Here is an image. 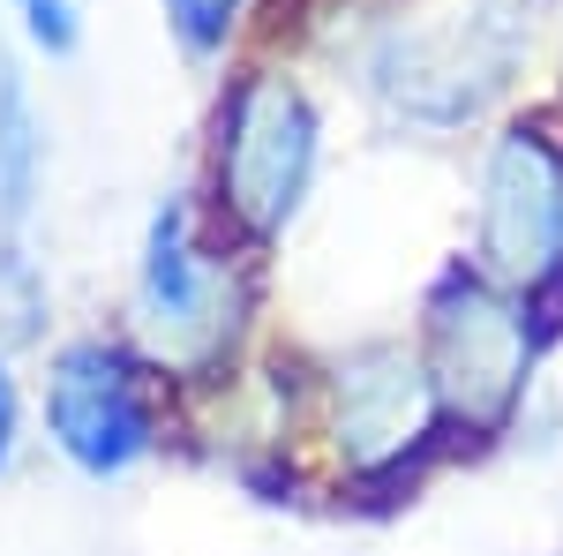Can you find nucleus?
<instances>
[{
	"label": "nucleus",
	"instance_id": "7ed1b4c3",
	"mask_svg": "<svg viewBox=\"0 0 563 556\" xmlns=\"http://www.w3.org/2000/svg\"><path fill=\"white\" fill-rule=\"evenodd\" d=\"M129 308H135V353L158 377L203 384V377H225L233 346L256 316V286H249V271L225 241H203L196 204L166 196L143 226Z\"/></svg>",
	"mask_w": 563,
	"mask_h": 556
},
{
	"label": "nucleus",
	"instance_id": "39448f33",
	"mask_svg": "<svg viewBox=\"0 0 563 556\" xmlns=\"http://www.w3.org/2000/svg\"><path fill=\"white\" fill-rule=\"evenodd\" d=\"M474 263L511 286L541 346L563 339V121L511 113L474 173Z\"/></svg>",
	"mask_w": 563,
	"mask_h": 556
},
{
	"label": "nucleus",
	"instance_id": "1a4fd4ad",
	"mask_svg": "<svg viewBox=\"0 0 563 556\" xmlns=\"http://www.w3.org/2000/svg\"><path fill=\"white\" fill-rule=\"evenodd\" d=\"M158 8H166V31L188 61H218L249 15V0H158Z\"/></svg>",
	"mask_w": 563,
	"mask_h": 556
},
{
	"label": "nucleus",
	"instance_id": "6e6552de",
	"mask_svg": "<svg viewBox=\"0 0 563 556\" xmlns=\"http://www.w3.org/2000/svg\"><path fill=\"white\" fill-rule=\"evenodd\" d=\"M45 188V113L31 98L23 61L0 45V249H23Z\"/></svg>",
	"mask_w": 563,
	"mask_h": 556
},
{
	"label": "nucleus",
	"instance_id": "f257e3e1",
	"mask_svg": "<svg viewBox=\"0 0 563 556\" xmlns=\"http://www.w3.org/2000/svg\"><path fill=\"white\" fill-rule=\"evenodd\" d=\"M421 361L443 399V428L451 444H496L511 436L533 391V361L549 353L526 301L496 286L474 257H451L421 294Z\"/></svg>",
	"mask_w": 563,
	"mask_h": 556
},
{
	"label": "nucleus",
	"instance_id": "9d476101",
	"mask_svg": "<svg viewBox=\"0 0 563 556\" xmlns=\"http://www.w3.org/2000/svg\"><path fill=\"white\" fill-rule=\"evenodd\" d=\"M15 23H23V45L45 53V61H68L84 45V15L76 0H15Z\"/></svg>",
	"mask_w": 563,
	"mask_h": 556
},
{
	"label": "nucleus",
	"instance_id": "0eeeda50",
	"mask_svg": "<svg viewBox=\"0 0 563 556\" xmlns=\"http://www.w3.org/2000/svg\"><path fill=\"white\" fill-rule=\"evenodd\" d=\"M158 369L129 339H60L45 361V436L84 481H121L158 451Z\"/></svg>",
	"mask_w": 563,
	"mask_h": 556
},
{
	"label": "nucleus",
	"instance_id": "423d86ee",
	"mask_svg": "<svg viewBox=\"0 0 563 556\" xmlns=\"http://www.w3.org/2000/svg\"><path fill=\"white\" fill-rule=\"evenodd\" d=\"M316 428L331 444V459L353 489H398L451 451L443 399L421 361V346L406 339H361L339 361H323L316 377Z\"/></svg>",
	"mask_w": 563,
	"mask_h": 556
},
{
	"label": "nucleus",
	"instance_id": "9b49d317",
	"mask_svg": "<svg viewBox=\"0 0 563 556\" xmlns=\"http://www.w3.org/2000/svg\"><path fill=\"white\" fill-rule=\"evenodd\" d=\"M15 444H23V384H15V361L0 346V473L15 467Z\"/></svg>",
	"mask_w": 563,
	"mask_h": 556
},
{
	"label": "nucleus",
	"instance_id": "20e7f679",
	"mask_svg": "<svg viewBox=\"0 0 563 556\" xmlns=\"http://www.w3.org/2000/svg\"><path fill=\"white\" fill-rule=\"evenodd\" d=\"M323 166V113L286 68L233 76L211 121V211L233 249H271Z\"/></svg>",
	"mask_w": 563,
	"mask_h": 556
},
{
	"label": "nucleus",
	"instance_id": "f03ea898",
	"mask_svg": "<svg viewBox=\"0 0 563 556\" xmlns=\"http://www.w3.org/2000/svg\"><path fill=\"white\" fill-rule=\"evenodd\" d=\"M541 15H549V0H466L459 15L384 23L361 61V84L413 129H466L533 53Z\"/></svg>",
	"mask_w": 563,
	"mask_h": 556
}]
</instances>
